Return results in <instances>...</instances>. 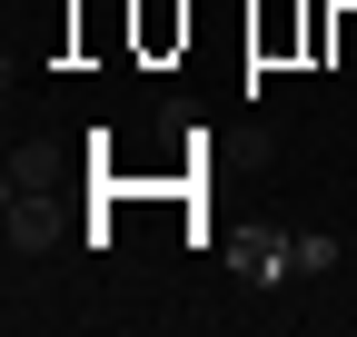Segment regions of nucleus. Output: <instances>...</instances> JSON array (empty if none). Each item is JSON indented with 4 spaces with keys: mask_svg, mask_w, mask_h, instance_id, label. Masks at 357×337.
Listing matches in <instances>:
<instances>
[{
    "mask_svg": "<svg viewBox=\"0 0 357 337\" xmlns=\"http://www.w3.org/2000/svg\"><path fill=\"white\" fill-rule=\"evenodd\" d=\"M89 179L100 189H199V139L178 119H119L109 139H89Z\"/></svg>",
    "mask_w": 357,
    "mask_h": 337,
    "instance_id": "f257e3e1",
    "label": "nucleus"
},
{
    "mask_svg": "<svg viewBox=\"0 0 357 337\" xmlns=\"http://www.w3.org/2000/svg\"><path fill=\"white\" fill-rule=\"evenodd\" d=\"M189 40H199L189 0H129V60H139V70H178Z\"/></svg>",
    "mask_w": 357,
    "mask_h": 337,
    "instance_id": "f03ea898",
    "label": "nucleus"
},
{
    "mask_svg": "<svg viewBox=\"0 0 357 337\" xmlns=\"http://www.w3.org/2000/svg\"><path fill=\"white\" fill-rule=\"evenodd\" d=\"M248 60L258 70H298L307 60V0H258L248 10Z\"/></svg>",
    "mask_w": 357,
    "mask_h": 337,
    "instance_id": "7ed1b4c3",
    "label": "nucleus"
},
{
    "mask_svg": "<svg viewBox=\"0 0 357 337\" xmlns=\"http://www.w3.org/2000/svg\"><path fill=\"white\" fill-rule=\"evenodd\" d=\"M60 198L50 189H10V258H40V248H60Z\"/></svg>",
    "mask_w": 357,
    "mask_h": 337,
    "instance_id": "20e7f679",
    "label": "nucleus"
},
{
    "mask_svg": "<svg viewBox=\"0 0 357 337\" xmlns=\"http://www.w3.org/2000/svg\"><path fill=\"white\" fill-rule=\"evenodd\" d=\"M328 70H357V0H337V20H328Z\"/></svg>",
    "mask_w": 357,
    "mask_h": 337,
    "instance_id": "39448f33",
    "label": "nucleus"
}]
</instances>
